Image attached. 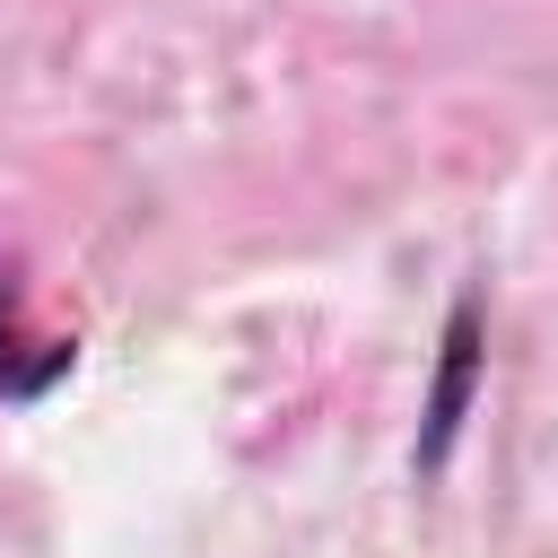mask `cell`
<instances>
[{
    "mask_svg": "<svg viewBox=\"0 0 558 558\" xmlns=\"http://www.w3.org/2000/svg\"><path fill=\"white\" fill-rule=\"evenodd\" d=\"M70 366H78V340L44 331V323L26 314V296H17V270L0 262V410L44 401V392H52Z\"/></svg>",
    "mask_w": 558,
    "mask_h": 558,
    "instance_id": "7a4b0ae2",
    "label": "cell"
},
{
    "mask_svg": "<svg viewBox=\"0 0 558 558\" xmlns=\"http://www.w3.org/2000/svg\"><path fill=\"white\" fill-rule=\"evenodd\" d=\"M480 375H488V314H480V296H453V314L436 331V375H427V401H418V445H410L418 480H436L453 462L471 401H480Z\"/></svg>",
    "mask_w": 558,
    "mask_h": 558,
    "instance_id": "6da1fadb",
    "label": "cell"
}]
</instances>
